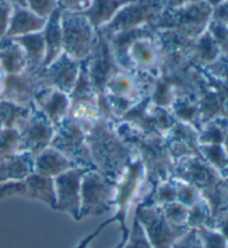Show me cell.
Instances as JSON below:
<instances>
[{
	"label": "cell",
	"mask_w": 228,
	"mask_h": 248,
	"mask_svg": "<svg viewBox=\"0 0 228 248\" xmlns=\"http://www.w3.org/2000/svg\"><path fill=\"white\" fill-rule=\"evenodd\" d=\"M144 182L145 168L137 157L117 184V194L114 202L117 207L115 215L80 240L76 248H122L124 246L129 236V228L126 223L127 214L133 202L139 199Z\"/></svg>",
	"instance_id": "obj_1"
},
{
	"label": "cell",
	"mask_w": 228,
	"mask_h": 248,
	"mask_svg": "<svg viewBox=\"0 0 228 248\" xmlns=\"http://www.w3.org/2000/svg\"><path fill=\"white\" fill-rule=\"evenodd\" d=\"M86 139L96 170L118 184L137 158L135 152L117 134L114 124L104 119L86 134Z\"/></svg>",
	"instance_id": "obj_2"
},
{
	"label": "cell",
	"mask_w": 228,
	"mask_h": 248,
	"mask_svg": "<svg viewBox=\"0 0 228 248\" xmlns=\"http://www.w3.org/2000/svg\"><path fill=\"white\" fill-rule=\"evenodd\" d=\"M115 128L144 165V187L151 188L173 177L175 161L168 152L165 138L158 135L145 134L128 123L118 122ZM145 190L141 191V194Z\"/></svg>",
	"instance_id": "obj_3"
},
{
	"label": "cell",
	"mask_w": 228,
	"mask_h": 248,
	"mask_svg": "<svg viewBox=\"0 0 228 248\" xmlns=\"http://www.w3.org/2000/svg\"><path fill=\"white\" fill-rule=\"evenodd\" d=\"M155 81V78L135 70L119 69L111 76L105 86L104 97L116 122L152 96Z\"/></svg>",
	"instance_id": "obj_4"
},
{
	"label": "cell",
	"mask_w": 228,
	"mask_h": 248,
	"mask_svg": "<svg viewBox=\"0 0 228 248\" xmlns=\"http://www.w3.org/2000/svg\"><path fill=\"white\" fill-rule=\"evenodd\" d=\"M173 177L196 187L208 202L214 217L226 208L227 197L223 189V178L201 157H187L175 161Z\"/></svg>",
	"instance_id": "obj_5"
},
{
	"label": "cell",
	"mask_w": 228,
	"mask_h": 248,
	"mask_svg": "<svg viewBox=\"0 0 228 248\" xmlns=\"http://www.w3.org/2000/svg\"><path fill=\"white\" fill-rule=\"evenodd\" d=\"M213 7L206 0L186 2L178 7H166L152 25L155 30H174L188 38L196 39L207 30Z\"/></svg>",
	"instance_id": "obj_6"
},
{
	"label": "cell",
	"mask_w": 228,
	"mask_h": 248,
	"mask_svg": "<svg viewBox=\"0 0 228 248\" xmlns=\"http://www.w3.org/2000/svg\"><path fill=\"white\" fill-rule=\"evenodd\" d=\"M117 184L96 169H89L81 180L79 220L100 217L113 210Z\"/></svg>",
	"instance_id": "obj_7"
},
{
	"label": "cell",
	"mask_w": 228,
	"mask_h": 248,
	"mask_svg": "<svg viewBox=\"0 0 228 248\" xmlns=\"http://www.w3.org/2000/svg\"><path fill=\"white\" fill-rule=\"evenodd\" d=\"M167 7V0H134L115 15L107 25L96 30L100 35L109 37L116 32L143 26H152Z\"/></svg>",
	"instance_id": "obj_8"
},
{
	"label": "cell",
	"mask_w": 228,
	"mask_h": 248,
	"mask_svg": "<svg viewBox=\"0 0 228 248\" xmlns=\"http://www.w3.org/2000/svg\"><path fill=\"white\" fill-rule=\"evenodd\" d=\"M69 98V116L87 134L103 117L99 110L98 96L92 88L85 62H80L79 74Z\"/></svg>",
	"instance_id": "obj_9"
},
{
	"label": "cell",
	"mask_w": 228,
	"mask_h": 248,
	"mask_svg": "<svg viewBox=\"0 0 228 248\" xmlns=\"http://www.w3.org/2000/svg\"><path fill=\"white\" fill-rule=\"evenodd\" d=\"M50 147L61 153L76 167L96 169L87 146L86 133L69 115L55 126Z\"/></svg>",
	"instance_id": "obj_10"
},
{
	"label": "cell",
	"mask_w": 228,
	"mask_h": 248,
	"mask_svg": "<svg viewBox=\"0 0 228 248\" xmlns=\"http://www.w3.org/2000/svg\"><path fill=\"white\" fill-rule=\"evenodd\" d=\"M62 52L77 62H84L91 54L97 32L91 22L79 13L61 11Z\"/></svg>",
	"instance_id": "obj_11"
},
{
	"label": "cell",
	"mask_w": 228,
	"mask_h": 248,
	"mask_svg": "<svg viewBox=\"0 0 228 248\" xmlns=\"http://www.w3.org/2000/svg\"><path fill=\"white\" fill-rule=\"evenodd\" d=\"M134 217L143 227L152 248H171L189 229L188 226H176L169 223L159 206L136 205Z\"/></svg>",
	"instance_id": "obj_12"
},
{
	"label": "cell",
	"mask_w": 228,
	"mask_h": 248,
	"mask_svg": "<svg viewBox=\"0 0 228 248\" xmlns=\"http://www.w3.org/2000/svg\"><path fill=\"white\" fill-rule=\"evenodd\" d=\"M118 122L128 123L147 135L165 137L177 119L170 109L157 106L148 97L127 111Z\"/></svg>",
	"instance_id": "obj_13"
},
{
	"label": "cell",
	"mask_w": 228,
	"mask_h": 248,
	"mask_svg": "<svg viewBox=\"0 0 228 248\" xmlns=\"http://www.w3.org/2000/svg\"><path fill=\"white\" fill-rule=\"evenodd\" d=\"M11 197H25L45 202L56 208L54 178L32 171L27 177L0 184V201Z\"/></svg>",
	"instance_id": "obj_14"
},
{
	"label": "cell",
	"mask_w": 228,
	"mask_h": 248,
	"mask_svg": "<svg viewBox=\"0 0 228 248\" xmlns=\"http://www.w3.org/2000/svg\"><path fill=\"white\" fill-rule=\"evenodd\" d=\"M85 63L93 90L98 97L104 96L107 81L114 74L122 69L116 62L108 38L97 32L95 44L91 54L85 59Z\"/></svg>",
	"instance_id": "obj_15"
},
{
	"label": "cell",
	"mask_w": 228,
	"mask_h": 248,
	"mask_svg": "<svg viewBox=\"0 0 228 248\" xmlns=\"http://www.w3.org/2000/svg\"><path fill=\"white\" fill-rule=\"evenodd\" d=\"M17 130L19 133L18 153H29L35 157L50 146L55 126L32 105L30 114Z\"/></svg>",
	"instance_id": "obj_16"
},
{
	"label": "cell",
	"mask_w": 228,
	"mask_h": 248,
	"mask_svg": "<svg viewBox=\"0 0 228 248\" xmlns=\"http://www.w3.org/2000/svg\"><path fill=\"white\" fill-rule=\"evenodd\" d=\"M87 168H72L54 178L56 208L73 217L74 220L79 221L80 210V189Z\"/></svg>",
	"instance_id": "obj_17"
},
{
	"label": "cell",
	"mask_w": 228,
	"mask_h": 248,
	"mask_svg": "<svg viewBox=\"0 0 228 248\" xmlns=\"http://www.w3.org/2000/svg\"><path fill=\"white\" fill-rule=\"evenodd\" d=\"M42 69L27 67L25 71L17 75H8L5 89L0 99L8 100L20 106L30 107L37 93L44 87L42 80Z\"/></svg>",
	"instance_id": "obj_18"
},
{
	"label": "cell",
	"mask_w": 228,
	"mask_h": 248,
	"mask_svg": "<svg viewBox=\"0 0 228 248\" xmlns=\"http://www.w3.org/2000/svg\"><path fill=\"white\" fill-rule=\"evenodd\" d=\"M79 67V62L72 59L62 52L51 65L42 69L40 76L44 87L56 88L69 95L76 84Z\"/></svg>",
	"instance_id": "obj_19"
},
{
	"label": "cell",
	"mask_w": 228,
	"mask_h": 248,
	"mask_svg": "<svg viewBox=\"0 0 228 248\" xmlns=\"http://www.w3.org/2000/svg\"><path fill=\"white\" fill-rule=\"evenodd\" d=\"M164 138L174 161L187 157H201L198 149V131L194 127L177 120Z\"/></svg>",
	"instance_id": "obj_20"
},
{
	"label": "cell",
	"mask_w": 228,
	"mask_h": 248,
	"mask_svg": "<svg viewBox=\"0 0 228 248\" xmlns=\"http://www.w3.org/2000/svg\"><path fill=\"white\" fill-rule=\"evenodd\" d=\"M33 105L56 126L69 115L70 98L69 95L61 90L45 87L36 95Z\"/></svg>",
	"instance_id": "obj_21"
},
{
	"label": "cell",
	"mask_w": 228,
	"mask_h": 248,
	"mask_svg": "<svg viewBox=\"0 0 228 248\" xmlns=\"http://www.w3.org/2000/svg\"><path fill=\"white\" fill-rule=\"evenodd\" d=\"M46 20L45 18L37 16L28 8L13 6L8 31L5 38H15V37L42 31L46 25Z\"/></svg>",
	"instance_id": "obj_22"
},
{
	"label": "cell",
	"mask_w": 228,
	"mask_h": 248,
	"mask_svg": "<svg viewBox=\"0 0 228 248\" xmlns=\"http://www.w3.org/2000/svg\"><path fill=\"white\" fill-rule=\"evenodd\" d=\"M61 10L57 8L47 18L46 25L42 30L46 54L43 67L49 66L62 54V33H61Z\"/></svg>",
	"instance_id": "obj_23"
},
{
	"label": "cell",
	"mask_w": 228,
	"mask_h": 248,
	"mask_svg": "<svg viewBox=\"0 0 228 248\" xmlns=\"http://www.w3.org/2000/svg\"><path fill=\"white\" fill-rule=\"evenodd\" d=\"M72 168H76V166L61 153L50 146L33 157V171L47 177L55 178Z\"/></svg>",
	"instance_id": "obj_24"
},
{
	"label": "cell",
	"mask_w": 228,
	"mask_h": 248,
	"mask_svg": "<svg viewBox=\"0 0 228 248\" xmlns=\"http://www.w3.org/2000/svg\"><path fill=\"white\" fill-rule=\"evenodd\" d=\"M133 1L134 0H91V6L79 14L87 18L95 30H98L113 19L122 7Z\"/></svg>",
	"instance_id": "obj_25"
},
{
	"label": "cell",
	"mask_w": 228,
	"mask_h": 248,
	"mask_svg": "<svg viewBox=\"0 0 228 248\" xmlns=\"http://www.w3.org/2000/svg\"><path fill=\"white\" fill-rule=\"evenodd\" d=\"M33 171V156L29 153H15L0 160V184L19 180Z\"/></svg>",
	"instance_id": "obj_26"
},
{
	"label": "cell",
	"mask_w": 228,
	"mask_h": 248,
	"mask_svg": "<svg viewBox=\"0 0 228 248\" xmlns=\"http://www.w3.org/2000/svg\"><path fill=\"white\" fill-rule=\"evenodd\" d=\"M0 65L7 75L21 74L27 68L25 51L14 39L3 38L0 41Z\"/></svg>",
	"instance_id": "obj_27"
},
{
	"label": "cell",
	"mask_w": 228,
	"mask_h": 248,
	"mask_svg": "<svg viewBox=\"0 0 228 248\" xmlns=\"http://www.w3.org/2000/svg\"><path fill=\"white\" fill-rule=\"evenodd\" d=\"M11 39H14L18 45H20V47L24 49L28 62L27 67H32V68L43 67L45 54H46V46H45L43 31L15 37V38Z\"/></svg>",
	"instance_id": "obj_28"
},
{
	"label": "cell",
	"mask_w": 228,
	"mask_h": 248,
	"mask_svg": "<svg viewBox=\"0 0 228 248\" xmlns=\"http://www.w3.org/2000/svg\"><path fill=\"white\" fill-rule=\"evenodd\" d=\"M223 55L222 49L207 30L195 39L192 60L196 66L204 67L214 62Z\"/></svg>",
	"instance_id": "obj_29"
},
{
	"label": "cell",
	"mask_w": 228,
	"mask_h": 248,
	"mask_svg": "<svg viewBox=\"0 0 228 248\" xmlns=\"http://www.w3.org/2000/svg\"><path fill=\"white\" fill-rule=\"evenodd\" d=\"M170 111L173 112L178 122L185 123L187 125L194 127L197 131H199L203 126L200 110L198 107V99L189 98V97H179L171 104Z\"/></svg>",
	"instance_id": "obj_30"
},
{
	"label": "cell",
	"mask_w": 228,
	"mask_h": 248,
	"mask_svg": "<svg viewBox=\"0 0 228 248\" xmlns=\"http://www.w3.org/2000/svg\"><path fill=\"white\" fill-rule=\"evenodd\" d=\"M31 106L25 107L0 99V129H18L30 114Z\"/></svg>",
	"instance_id": "obj_31"
},
{
	"label": "cell",
	"mask_w": 228,
	"mask_h": 248,
	"mask_svg": "<svg viewBox=\"0 0 228 248\" xmlns=\"http://www.w3.org/2000/svg\"><path fill=\"white\" fill-rule=\"evenodd\" d=\"M228 133V119L226 117H216L204 123L198 131V144L213 145L223 144Z\"/></svg>",
	"instance_id": "obj_32"
},
{
	"label": "cell",
	"mask_w": 228,
	"mask_h": 248,
	"mask_svg": "<svg viewBox=\"0 0 228 248\" xmlns=\"http://www.w3.org/2000/svg\"><path fill=\"white\" fill-rule=\"evenodd\" d=\"M198 149L201 158L211 165L220 177L225 178L228 176V154L223 144L199 145Z\"/></svg>",
	"instance_id": "obj_33"
},
{
	"label": "cell",
	"mask_w": 228,
	"mask_h": 248,
	"mask_svg": "<svg viewBox=\"0 0 228 248\" xmlns=\"http://www.w3.org/2000/svg\"><path fill=\"white\" fill-rule=\"evenodd\" d=\"M187 226L189 228L208 227L214 229V216L208 202L201 197L188 210Z\"/></svg>",
	"instance_id": "obj_34"
},
{
	"label": "cell",
	"mask_w": 228,
	"mask_h": 248,
	"mask_svg": "<svg viewBox=\"0 0 228 248\" xmlns=\"http://www.w3.org/2000/svg\"><path fill=\"white\" fill-rule=\"evenodd\" d=\"M159 207L163 210L164 216L169 223L176 225V226H187L189 208L179 204L178 202H169V204L159 206Z\"/></svg>",
	"instance_id": "obj_35"
},
{
	"label": "cell",
	"mask_w": 228,
	"mask_h": 248,
	"mask_svg": "<svg viewBox=\"0 0 228 248\" xmlns=\"http://www.w3.org/2000/svg\"><path fill=\"white\" fill-rule=\"evenodd\" d=\"M19 133L16 129H2L0 133V160L18 153Z\"/></svg>",
	"instance_id": "obj_36"
},
{
	"label": "cell",
	"mask_w": 228,
	"mask_h": 248,
	"mask_svg": "<svg viewBox=\"0 0 228 248\" xmlns=\"http://www.w3.org/2000/svg\"><path fill=\"white\" fill-rule=\"evenodd\" d=\"M203 248H228V244L218 231L208 227L196 228Z\"/></svg>",
	"instance_id": "obj_37"
},
{
	"label": "cell",
	"mask_w": 228,
	"mask_h": 248,
	"mask_svg": "<svg viewBox=\"0 0 228 248\" xmlns=\"http://www.w3.org/2000/svg\"><path fill=\"white\" fill-rule=\"evenodd\" d=\"M122 248H152L143 227L135 217L133 218L132 228L129 229L128 239Z\"/></svg>",
	"instance_id": "obj_38"
},
{
	"label": "cell",
	"mask_w": 228,
	"mask_h": 248,
	"mask_svg": "<svg viewBox=\"0 0 228 248\" xmlns=\"http://www.w3.org/2000/svg\"><path fill=\"white\" fill-rule=\"evenodd\" d=\"M176 182H177V201L176 202H178L179 204L184 205L187 208H190L198 201V199L201 198L200 191L198 190L196 187L182 182V180H179L177 178H176Z\"/></svg>",
	"instance_id": "obj_39"
},
{
	"label": "cell",
	"mask_w": 228,
	"mask_h": 248,
	"mask_svg": "<svg viewBox=\"0 0 228 248\" xmlns=\"http://www.w3.org/2000/svg\"><path fill=\"white\" fill-rule=\"evenodd\" d=\"M200 68L209 77L222 82H228V55H222L214 62Z\"/></svg>",
	"instance_id": "obj_40"
},
{
	"label": "cell",
	"mask_w": 228,
	"mask_h": 248,
	"mask_svg": "<svg viewBox=\"0 0 228 248\" xmlns=\"http://www.w3.org/2000/svg\"><path fill=\"white\" fill-rule=\"evenodd\" d=\"M207 31L218 44L223 55H228V25L211 19L207 26Z\"/></svg>",
	"instance_id": "obj_41"
},
{
	"label": "cell",
	"mask_w": 228,
	"mask_h": 248,
	"mask_svg": "<svg viewBox=\"0 0 228 248\" xmlns=\"http://www.w3.org/2000/svg\"><path fill=\"white\" fill-rule=\"evenodd\" d=\"M27 8L37 16L47 19L58 8L57 0H27Z\"/></svg>",
	"instance_id": "obj_42"
},
{
	"label": "cell",
	"mask_w": 228,
	"mask_h": 248,
	"mask_svg": "<svg viewBox=\"0 0 228 248\" xmlns=\"http://www.w3.org/2000/svg\"><path fill=\"white\" fill-rule=\"evenodd\" d=\"M171 248H203V245L196 229L189 228L186 234L176 240Z\"/></svg>",
	"instance_id": "obj_43"
},
{
	"label": "cell",
	"mask_w": 228,
	"mask_h": 248,
	"mask_svg": "<svg viewBox=\"0 0 228 248\" xmlns=\"http://www.w3.org/2000/svg\"><path fill=\"white\" fill-rule=\"evenodd\" d=\"M11 11H13V3L8 0L0 1V41L5 38L8 31Z\"/></svg>",
	"instance_id": "obj_44"
},
{
	"label": "cell",
	"mask_w": 228,
	"mask_h": 248,
	"mask_svg": "<svg viewBox=\"0 0 228 248\" xmlns=\"http://www.w3.org/2000/svg\"><path fill=\"white\" fill-rule=\"evenodd\" d=\"M91 0H57V7L61 11L81 13L91 6Z\"/></svg>",
	"instance_id": "obj_45"
},
{
	"label": "cell",
	"mask_w": 228,
	"mask_h": 248,
	"mask_svg": "<svg viewBox=\"0 0 228 248\" xmlns=\"http://www.w3.org/2000/svg\"><path fill=\"white\" fill-rule=\"evenodd\" d=\"M214 229L224 236L228 244V209L223 210L214 217Z\"/></svg>",
	"instance_id": "obj_46"
},
{
	"label": "cell",
	"mask_w": 228,
	"mask_h": 248,
	"mask_svg": "<svg viewBox=\"0 0 228 248\" xmlns=\"http://www.w3.org/2000/svg\"><path fill=\"white\" fill-rule=\"evenodd\" d=\"M212 19L228 25V2L225 1L213 8Z\"/></svg>",
	"instance_id": "obj_47"
},
{
	"label": "cell",
	"mask_w": 228,
	"mask_h": 248,
	"mask_svg": "<svg viewBox=\"0 0 228 248\" xmlns=\"http://www.w3.org/2000/svg\"><path fill=\"white\" fill-rule=\"evenodd\" d=\"M7 73L5 69L2 68V66L0 65V96L2 95L3 89H5V85H6V79H7Z\"/></svg>",
	"instance_id": "obj_48"
},
{
	"label": "cell",
	"mask_w": 228,
	"mask_h": 248,
	"mask_svg": "<svg viewBox=\"0 0 228 248\" xmlns=\"http://www.w3.org/2000/svg\"><path fill=\"white\" fill-rule=\"evenodd\" d=\"M185 3V0H167V7H178Z\"/></svg>",
	"instance_id": "obj_49"
},
{
	"label": "cell",
	"mask_w": 228,
	"mask_h": 248,
	"mask_svg": "<svg viewBox=\"0 0 228 248\" xmlns=\"http://www.w3.org/2000/svg\"><path fill=\"white\" fill-rule=\"evenodd\" d=\"M9 1L13 3V6L25 7V8H27V0H9Z\"/></svg>",
	"instance_id": "obj_50"
},
{
	"label": "cell",
	"mask_w": 228,
	"mask_h": 248,
	"mask_svg": "<svg viewBox=\"0 0 228 248\" xmlns=\"http://www.w3.org/2000/svg\"><path fill=\"white\" fill-rule=\"evenodd\" d=\"M222 185H223V189H224V191H225V194H226L227 202H228V176H226L225 178H223ZM226 205H227V204H226Z\"/></svg>",
	"instance_id": "obj_51"
},
{
	"label": "cell",
	"mask_w": 228,
	"mask_h": 248,
	"mask_svg": "<svg viewBox=\"0 0 228 248\" xmlns=\"http://www.w3.org/2000/svg\"><path fill=\"white\" fill-rule=\"evenodd\" d=\"M223 145H224V147H225L226 152H227V154H228V133H227V135H226V137H225V140H224Z\"/></svg>",
	"instance_id": "obj_52"
},
{
	"label": "cell",
	"mask_w": 228,
	"mask_h": 248,
	"mask_svg": "<svg viewBox=\"0 0 228 248\" xmlns=\"http://www.w3.org/2000/svg\"><path fill=\"white\" fill-rule=\"evenodd\" d=\"M196 1H203V0H185V3L186 2H196Z\"/></svg>",
	"instance_id": "obj_53"
},
{
	"label": "cell",
	"mask_w": 228,
	"mask_h": 248,
	"mask_svg": "<svg viewBox=\"0 0 228 248\" xmlns=\"http://www.w3.org/2000/svg\"><path fill=\"white\" fill-rule=\"evenodd\" d=\"M0 1H5V0H0ZM8 1H9V0H8Z\"/></svg>",
	"instance_id": "obj_54"
},
{
	"label": "cell",
	"mask_w": 228,
	"mask_h": 248,
	"mask_svg": "<svg viewBox=\"0 0 228 248\" xmlns=\"http://www.w3.org/2000/svg\"><path fill=\"white\" fill-rule=\"evenodd\" d=\"M1 130H2V129H0V133H1Z\"/></svg>",
	"instance_id": "obj_55"
},
{
	"label": "cell",
	"mask_w": 228,
	"mask_h": 248,
	"mask_svg": "<svg viewBox=\"0 0 228 248\" xmlns=\"http://www.w3.org/2000/svg\"><path fill=\"white\" fill-rule=\"evenodd\" d=\"M226 1H227V2H228V0H226Z\"/></svg>",
	"instance_id": "obj_56"
}]
</instances>
